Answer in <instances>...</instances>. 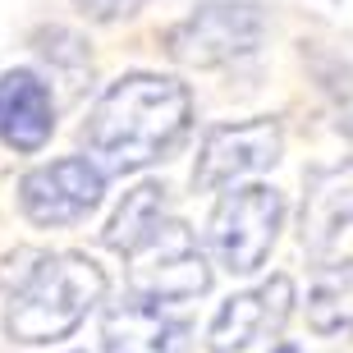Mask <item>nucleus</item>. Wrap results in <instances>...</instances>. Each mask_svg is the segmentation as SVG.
<instances>
[{
	"label": "nucleus",
	"mask_w": 353,
	"mask_h": 353,
	"mask_svg": "<svg viewBox=\"0 0 353 353\" xmlns=\"http://www.w3.org/2000/svg\"><path fill=\"white\" fill-rule=\"evenodd\" d=\"M193 330L170 307L143 299H119L101 316V353H188Z\"/></svg>",
	"instance_id": "obj_9"
},
{
	"label": "nucleus",
	"mask_w": 353,
	"mask_h": 353,
	"mask_svg": "<svg viewBox=\"0 0 353 353\" xmlns=\"http://www.w3.org/2000/svg\"><path fill=\"white\" fill-rule=\"evenodd\" d=\"M307 326L316 335L353 330V262L316 266L312 285H307Z\"/></svg>",
	"instance_id": "obj_13"
},
{
	"label": "nucleus",
	"mask_w": 353,
	"mask_h": 353,
	"mask_svg": "<svg viewBox=\"0 0 353 353\" xmlns=\"http://www.w3.org/2000/svg\"><path fill=\"white\" fill-rule=\"evenodd\" d=\"M105 197V174L88 157H55L19 179V211L37 230H69L88 221Z\"/></svg>",
	"instance_id": "obj_6"
},
{
	"label": "nucleus",
	"mask_w": 353,
	"mask_h": 353,
	"mask_svg": "<svg viewBox=\"0 0 353 353\" xmlns=\"http://www.w3.org/2000/svg\"><path fill=\"white\" fill-rule=\"evenodd\" d=\"M211 289V262L183 221H161L129 252V294L157 307H179Z\"/></svg>",
	"instance_id": "obj_4"
},
{
	"label": "nucleus",
	"mask_w": 353,
	"mask_h": 353,
	"mask_svg": "<svg viewBox=\"0 0 353 353\" xmlns=\"http://www.w3.org/2000/svg\"><path fill=\"white\" fill-rule=\"evenodd\" d=\"M0 271L5 303V335L14 344H55L69 340L88 321V312L105 299V271L88 252H14Z\"/></svg>",
	"instance_id": "obj_2"
},
{
	"label": "nucleus",
	"mask_w": 353,
	"mask_h": 353,
	"mask_svg": "<svg viewBox=\"0 0 353 353\" xmlns=\"http://www.w3.org/2000/svg\"><path fill=\"white\" fill-rule=\"evenodd\" d=\"M55 133V97L37 69H5L0 74V143L32 157Z\"/></svg>",
	"instance_id": "obj_11"
},
{
	"label": "nucleus",
	"mask_w": 353,
	"mask_h": 353,
	"mask_svg": "<svg viewBox=\"0 0 353 353\" xmlns=\"http://www.w3.org/2000/svg\"><path fill=\"white\" fill-rule=\"evenodd\" d=\"M285 225V193L271 183H234L221 188L207 216V262L230 275L262 271Z\"/></svg>",
	"instance_id": "obj_3"
},
{
	"label": "nucleus",
	"mask_w": 353,
	"mask_h": 353,
	"mask_svg": "<svg viewBox=\"0 0 353 353\" xmlns=\"http://www.w3.org/2000/svg\"><path fill=\"white\" fill-rule=\"evenodd\" d=\"M271 353H285V344H275V349H271Z\"/></svg>",
	"instance_id": "obj_15"
},
{
	"label": "nucleus",
	"mask_w": 353,
	"mask_h": 353,
	"mask_svg": "<svg viewBox=\"0 0 353 353\" xmlns=\"http://www.w3.org/2000/svg\"><path fill=\"white\" fill-rule=\"evenodd\" d=\"M349 225H353V161L307 170L303 211H299V243L312 257H326Z\"/></svg>",
	"instance_id": "obj_10"
},
{
	"label": "nucleus",
	"mask_w": 353,
	"mask_h": 353,
	"mask_svg": "<svg viewBox=\"0 0 353 353\" xmlns=\"http://www.w3.org/2000/svg\"><path fill=\"white\" fill-rule=\"evenodd\" d=\"M289 312H294V285H289V275H271L266 285L248 289V294H230L216 307V316L207 326V349L243 353L262 335H280Z\"/></svg>",
	"instance_id": "obj_8"
},
{
	"label": "nucleus",
	"mask_w": 353,
	"mask_h": 353,
	"mask_svg": "<svg viewBox=\"0 0 353 353\" xmlns=\"http://www.w3.org/2000/svg\"><path fill=\"white\" fill-rule=\"evenodd\" d=\"M193 124V97L170 74H124L83 119L88 161L110 174H138L174 157Z\"/></svg>",
	"instance_id": "obj_1"
},
{
	"label": "nucleus",
	"mask_w": 353,
	"mask_h": 353,
	"mask_svg": "<svg viewBox=\"0 0 353 353\" xmlns=\"http://www.w3.org/2000/svg\"><path fill=\"white\" fill-rule=\"evenodd\" d=\"M161 221H170V188L157 183V179H143L138 188L124 193V202L115 207V216L105 221L101 243L110 252H119V257H129Z\"/></svg>",
	"instance_id": "obj_12"
},
{
	"label": "nucleus",
	"mask_w": 353,
	"mask_h": 353,
	"mask_svg": "<svg viewBox=\"0 0 353 353\" xmlns=\"http://www.w3.org/2000/svg\"><path fill=\"white\" fill-rule=\"evenodd\" d=\"M74 10L92 23H119V19L143 10V0H74Z\"/></svg>",
	"instance_id": "obj_14"
},
{
	"label": "nucleus",
	"mask_w": 353,
	"mask_h": 353,
	"mask_svg": "<svg viewBox=\"0 0 353 353\" xmlns=\"http://www.w3.org/2000/svg\"><path fill=\"white\" fill-rule=\"evenodd\" d=\"M285 353H299V349H294V344H285Z\"/></svg>",
	"instance_id": "obj_16"
},
{
	"label": "nucleus",
	"mask_w": 353,
	"mask_h": 353,
	"mask_svg": "<svg viewBox=\"0 0 353 353\" xmlns=\"http://www.w3.org/2000/svg\"><path fill=\"white\" fill-rule=\"evenodd\" d=\"M266 14L252 0H202L193 14H183L179 23L165 32L170 60L188 69H216L230 60H243L262 46Z\"/></svg>",
	"instance_id": "obj_5"
},
{
	"label": "nucleus",
	"mask_w": 353,
	"mask_h": 353,
	"mask_svg": "<svg viewBox=\"0 0 353 353\" xmlns=\"http://www.w3.org/2000/svg\"><path fill=\"white\" fill-rule=\"evenodd\" d=\"M285 152V133L275 119H243V124H216L197 147L193 165V188L202 193H221L234 188L248 174L271 170Z\"/></svg>",
	"instance_id": "obj_7"
}]
</instances>
